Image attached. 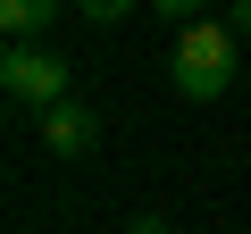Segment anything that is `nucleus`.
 Here are the masks:
<instances>
[{
    "label": "nucleus",
    "instance_id": "f257e3e1",
    "mask_svg": "<svg viewBox=\"0 0 251 234\" xmlns=\"http://www.w3.org/2000/svg\"><path fill=\"white\" fill-rule=\"evenodd\" d=\"M234 67H243V42L226 34V17L184 25L176 50H168V75H176L184 100H226V92H234Z\"/></svg>",
    "mask_w": 251,
    "mask_h": 234
},
{
    "label": "nucleus",
    "instance_id": "f03ea898",
    "mask_svg": "<svg viewBox=\"0 0 251 234\" xmlns=\"http://www.w3.org/2000/svg\"><path fill=\"white\" fill-rule=\"evenodd\" d=\"M0 84H9L17 109L50 117V109L67 100V59H59L50 42H9V50H0Z\"/></svg>",
    "mask_w": 251,
    "mask_h": 234
},
{
    "label": "nucleus",
    "instance_id": "7ed1b4c3",
    "mask_svg": "<svg viewBox=\"0 0 251 234\" xmlns=\"http://www.w3.org/2000/svg\"><path fill=\"white\" fill-rule=\"evenodd\" d=\"M42 142H50V159H92V151H100V117H92L84 100H59V109L42 117Z\"/></svg>",
    "mask_w": 251,
    "mask_h": 234
},
{
    "label": "nucleus",
    "instance_id": "20e7f679",
    "mask_svg": "<svg viewBox=\"0 0 251 234\" xmlns=\"http://www.w3.org/2000/svg\"><path fill=\"white\" fill-rule=\"evenodd\" d=\"M59 25V0H0V34L9 42H42Z\"/></svg>",
    "mask_w": 251,
    "mask_h": 234
},
{
    "label": "nucleus",
    "instance_id": "39448f33",
    "mask_svg": "<svg viewBox=\"0 0 251 234\" xmlns=\"http://www.w3.org/2000/svg\"><path fill=\"white\" fill-rule=\"evenodd\" d=\"M151 9H159L176 34H184V25H201V9H209V0H151Z\"/></svg>",
    "mask_w": 251,
    "mask_h": 234
},
{
    "label": "nucleus",
    "instance_id": "423d86ee",
    "mask_svg": "<svg viewBox=\"0 0 251 234\" xmlns=\"http://www.w3.org/2000/svg\"><path fill=\"white\" fill-rule=\"evenodd\" d=\"M75 9H84V17H92V25H117V17H126V9H134V0H75Z\"/></svg>",
    "mask_w": 251,
    "mask_h": 234
},
{
    "label": "nucleus",
    "instance_id": "0eeeda50",
    "mask_svg": "<svg viewBox=\"0 0 251 234\" xmlns=\"http://www.w3.org/2000/svg\"><path fill=\"white\" fill-rule=\"evenodd\" d=\"M226 34H234V42L251 34V0H234V9H226Z\"/></svg>",
    "mask_w": 251,
    "mask_h": 234
},
{
    "label": "nucleus",
    "instance_id": "6e6552de",
    "mask_svg": "<svg viewBox=\"0 0 251 234\" xmlns=\"http://www.w3.org/2000/svg\"><path fill=\"white\" fill-rule=\"evenodd\" d=\"M117 234H168V226L159 217H134V226H117Z\"/></svg>",
    "mask_w": 251,
    "mask_h": 234
}]
</instances>
